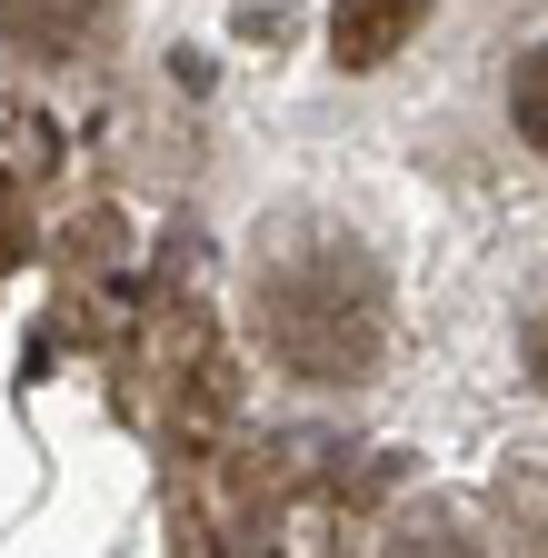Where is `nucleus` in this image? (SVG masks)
Masks as SVG:
<instances>
[{"label":"nucleus","instance_id":"1","mask_svg":"<svg viewBox=\"0 0 548 558\" xmlns=\"http://www.w3.org/2000/svg\"><path fill=\"white\" fill-rule=\"evenodd\" d=\"M259 339L290 379H369L379 339H389V300H379V269L369 250L300 230L259 259Z\"/></svg>","mask_w":548,"mask_h":558},{"label":"nucleus","instance_id":"5","mask_svg":"<svg viewBox=\"0 0 548 558\" xmlns=\"http://www.w3.org/2000/svg\"><path fill=\"white\" fill-rule=\"evenodd\" d=\"M389 558H478V548H468L459 529H409V538H399Z\"/></svg>","mask_w":548,"mask_h":558},{"label":"nucleus","instance_id":"4","mask_svg":"<svg viewBox=\"0 0 548 558\" xmlns=\"http://www.w3.org/2000/svg\"><path fill=\"white\" fill-rule=\"evenodd\" d=\"M509 120H519V140L548 160V50H528L519 70H509Z\"/></svg>","mask_w":548,"mask_h":558},{"label":"nucleus","instance_id":"2","mask_svg":"<svg viewBox=\"0 0 548 558\" xmlns=\"http://www.w3.org/2000/svg\"><path fill=\"white\" fill-rule=\"evenodd\" d=\"M419 21H429V0H339L329 11V50H339V70H379L389 50H409Z\"/></svg>","mask_w":548,"mask_h":558},{"label":"nucleus","instance_id":"3","mask_svg":"<svg viewBox=\"0 0 548 558\" xmlns=\"http://www.w3.org/2000/svg\"><path fill=\"white\" fill-rule=\"evenodd\" d=\"M100 11H110V0H0V40H21L40 60H71L100 31Z\"/></svg>","mask_w":548,"mask_h":558},{"label":"nucleus","instance_id":"6","mask_svg":"<svg viewBox=\"0 0 548 558\" xmlns=\"http://www.w3.org/2000/svg\"><path fill=\"white\" fill-rule=\"evenodd\" d=\"M21 250V220H11V190H0V259Z\"/></svg>","mask_w":548,"mask_h":558},{"label":"nucleus","instance_id":"7","mask_svg":"<svg viewBox=\"0 0 548 558\" xmlns=\"http://www.w3.org/2000/svg\"><path fill=\"white\" fill-rule=\"evenodd\" d=\"M528 369H538V379H548V319H538V329H528Z\"/></svg>","mask_w":548,"mask_h":558}]
</instances>
